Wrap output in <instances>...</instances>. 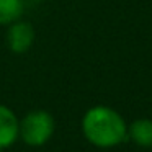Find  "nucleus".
<instances>
[{"instance_id": "3", "label": "nucleus", "mask_w": 152, "mask_h": 152, "mask_svg": "<svg viewBox=\"0 0 152 152\" xmlns=\"http://www.w3.org/2000/svg\"><path fill=\"white\" fill-rule=\"evenodd\" d=\"M7 46L10 48L12 53H26L34 41V30L26 21H13L10 23V28L7 31Z\"/></svg>"}, {"instance_id": "1", "label": "nucleus", "mask_w": 152, "mask_h": 152, "mask_svg": "<svg viewBox=\"0 0 152 152\" xmlns=\"http://www.w3.org/2000/svg\"><path fill=\"white\" fill-rule=\"evenodd\" d=\"M82 131L90 144L102 149L115 147L128 137L123 116L110 106H93L83 115Z\"/></svg>"}, {"instance_id": "5", "label": "nucleus", "mask_w": 152, "mask_h": 152, "mask_svg": "<svg viewBox=\"0 0 152 152\" xmlns=\"http://www.w3.org/2000/svg\"><path fill=\"white\" fill-rule=\"evenodd\" d=\"M128 136L139 147H152V119L139 118L128 128Z\"/></svg>"}, {"instance_id": "2", "label": "nucleus", "mask_w": 152, "mask_h": 152, "mask_svg": "<svg viewBox=\"0 0 152 152\" xmlns=\"http://www.w3.org/2000/svg\"><path fill=\"white\" fill-rule=\"evenodd\" d=\"M54 132V118L44 110L31 111L20 121L18 136L28 145H43Z\"/></svg>"}, {"instance_id": "6", "label": "nucleus", "mask_w": 152, "mask_h": 152, "mask_svg": "<svg viewBox=\"0 0 152 152\" xmlns=\"http://www.w3.org/2000/svg\"><path fill=\"white\" fill-rule=\"evenodd\" d=\"M23 15V0H0V25H10Z\"/></svg>"}, {"instance_id": "4", "label": "nucleus", "mask_w": 152, "mask_h": 152, "mask_svg": "<svg viewBox=\"0 0 152 152\" xmlns=\"http://www.w3.org/2000/svg\"><path fill=\"white\" fill-rule=\"evenodd\" d=\"M20 121L8 106L0 105V149L10 147L18 137Z\"/></svg>"}]
</instances>
